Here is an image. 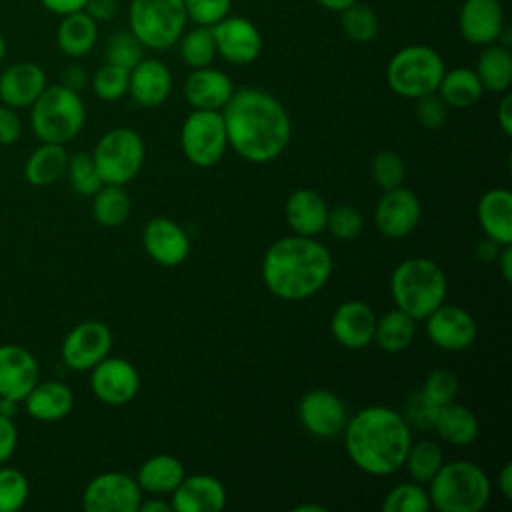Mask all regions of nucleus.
Here are the masks:
<instances>
[{"instance_id": "obj_1", "label": "nucleus", "mask_w": 512, "mask_h": 512, "mask_svg": "<svg viewBox=\"0 0 512 512\" xmlns=\"http://www.w3.org/2000/svg\"><path fill=\"white\" fill-rule=\"evenodd\" d=\"M222 118L228 146L248 162H272L290 144V116L282 102L266 90L252 86L234 90L222 108Z\"/></svg>"}, {"instance_id": "obj_2", "label": "nucleus", "mask_w": 512, "mask_h": 512, "mask_svg": "<svg viewBox=\"0 0 512 512\" xmlns=\"http://www.w3.org/2000/svg\"><path fill=\"white\" fill-rule=\"evenodd\" d=\"M344 448L356 468L372 476H390L404 466L412 444L406 418L388 406H366L348 418Z\"/></svg>"}, {"instance_id": "obj_3", "label": "nucleus", "mask_w": 512, "mask_h": 512, "mask_svg": "<svg viewBox=\"0 0 512 512\" xmlns=\"http://www.w3.org/2000/svg\"><path fill=\"white\" fill-rule=\"evenodd\" d=\"M332 274V256L314 236H284L264 254L262 280L282 300H304L324 288Z\"/></svg>"}, {"instance_id": "obj_4", "label": "nucleus", "mask_w": 512, "mask_h": 512, "mask_svg": "<svg viewBox=\"0 0 512 512\" xmlns=\"http://www.w3.org/2000/svg\"><path fill=\"white\" fill-rule=\"evenodd\" d=\"M448 280L442 268L430 258H406L402 260L390 278V292L396 308L424 320L446 300Z\"/></svg>"}, {"instance_id": "obj_5", "label": "nucleus", "mask_w": 512, "mask_h": 512, "mask_svg": "<svg viewBox=\"0 0 512 512\" xmlns=\"http://www.w3.org/2000/svg\"><path fill=\"white\" fill-rule=\"evenodd\" d=\"M428 484L430 506L440 512H480L492 492L486 472L470 460L444 462Z\"/></svg>"}, {"instance_id": "obj_6", "label": "nucleus", "mask_w": 512, "mask_h": 512, "mask_svg": "<svg viewBox=\"0 0 512 512\" xmlns=\"http://www.w3.org/2000/svg\"><path fill=\"white\" fill-rule=\"evenodd\" d=\"M86 108L78 92L56 84L46 86L34 100L30 112L32 132L40 142L66 144L84 126Z\"/></svg>"}, {"instance_id": "obj_7", "label": "nucleus", "mask_w": 512, "mask_h": 512, "mask_svg": "<svg viewBox=\"0 0 512 512\" xmlns=\"http://www.w3.org/2000/svg\"><path fill=\"white\" fill-rule=\"evenodd\" d=\"M446 68L440 54L424 44L400 48L388 62L386 80L392 92L402 98H420L436 92Z\"/></svg>"}, {"instance_id": "obj_8", "label": "nucleus", "mask_w": 512, "mask_h": 512, "mask_svg": "<svg viewBox=\"0 0 512 512\" xmlns=\"http://www.w3.org/2000/svg\"><path fill=\"white\" fill-rule=\"evenodd\" d=\"M128 18L130 32L152 50L174 46L188 22L182 0H132Z\"/></svg>"}, {"instance_id": "obj_9", "label": "nucleus", "mask_w": 512, "mask_h": 512, "mask_svg": "<svg viewBox=\"0 0 512 512\" xmlns=\"http://www.w3.org/2000/svg\"><path fill=\"white\" fill-rule=\"evenodd\" d=\"M92 160L104 184H128L144 164V140L132 128H112L94 146Z\"/></svg>"}, {"instance_id": "obj_10", "label": "nucleus", "mask_w": 512, "mask_h": 512, "mask_svg": "<svg viewBox=\"0 0 512 512\" xmlns=\"http://www.w3.org/2000/svg\"><path fill=\"white\" fill-rule=\"evenodd\" d=\"M180 144L186 160L198 168L218 164L228 148L226 126L220 110H194L180 130Z\"/></svg>"}, {"instance_id": "obj_11", "label": "nucleus", "mask_w": 512, "mask_h": 512, "mask_svg": "<svg viewBox=\"0 0 512 512\" xmlns=\"http://www.w3.org/2000/svg\"><path fill=\"white\" fill-rule=\"evenodd\" d=\"M140 502L142 488L136 478L124 472H102L82 492L86 512H138Z\"/></svg>"}, {"instance_id": "obj_12", "label": "nucleus", "mask_w": 512, "mask_h": 512, "mask_svg": "<svg viewBox=\"0 0 512 512\" xmlns=\"http://www.w3.org/2000/svg\"><path fill=\"white\" fill-rule=\"evenodd\" d=\"M112 350V332L100 320L76 324L62 342V360L72 370H90Z\"/></svg>"}, {"instance_id": "obj_13", "label": "nucleus", "mask_w": 512, "mask_h": 512, "mask_svg": "<svg viewBox=\"0 0 512 512\" xmlns=\"http://www.w3.org/2000/svg\"><path fill=\"white\" fill-rule=\"evenodd\" d=\"M90 388L94 396L108 406H124L140 390V374L126 358L106 356L90 368Z\"/></svg>"}, {"instance_id": "obj_14", "label": "nucleus", "mask_w": 512, "mask_h": 512, "mask_svg": "<svg viewBox=\"0 0 512 512\" xmlns=\"http://www.w3.org/2000/svg\"><path fill=\"white\" fill-rule=\"evenodd\" d=\"M298 420L308 434L328 440L344 430L348 412L344 402L334 392L316 388L300 398Z\"/></svg>"}, {"instance_id": "obj_15", "label": "nucleus", "mask_w": 512, "mask_h": 512, "mask_svg": "<svg viewBox=\"0 0 512 512\" xmlns=\"http://www.w3.org/2000/svg\"><path fill=\"white\" fill-rule=\"evenodd\" d=\"M426 334L432 344L446 352L466 350L478 334L474 316L454 304H440L426 318Z\"/></svg>"}, {"instance_id": "obj_16", "label": "nucleus", "mask_w": 512, "mask_h": 512, "mask_svg": "<svg viewBox=\"0 0 512 512\" xmlns=\"http://www.w3.org/2000/svg\"><path fill=\"white\" fill-rule=\"evenodd\" d=\"M216 54L230 64H250L260 56L262 36L258 28L242 16H224L220 22L210 26Z\"/></svg>"}, {"instance_id": "obj_17", "label": "nucleus", "mask_w": 512, "mask_h": 512, "mask_svg": "<svg viewBox=\"0 0 512 512\" xmlns=\"http://www.w3.org/2000/svg\"><path fill=\"white\" fill-rule=\"evenodd\" d=\"M422 206L418 196L404 188L384 190L374 210V224L380 234L386 238H404L408 236L420 222Z\"/></svg>"}, {"instance_id": "obj_18", "label": "nucleus", "mask_w": 512, "mask_h": 512, "mask_svg": "<svg viewBox=\"0 0 512 512\" xmlns=\"http://www.w3.org/2000/svg\"><path fill=\"white\" fill-rule=\"evenodd\" d=\"M38 380V360L28 348L18 344L0 346V398L22 402Z\"/></svg>"}, {"instance_id": "obj_19", "label": "nucleus", "mask_w": 512, "mask_h": 512, "mask_svg": "<svg viewBox=\"0 0 512 512\" xmlns=\"http://www.w3.org/2000/svg\"><path fill=\"white\" fill-rule=\"evenodd\" d=\"M142 244L148 256L162 266H178L190 254V238L180 224L170 218H152L142 232Z\"/></svg>"}, {"instance_id": "obj_20", "label": "nucleus", "mask_w": 512, "mask_h": 512, "mask_svg": "<svg viewBox=\"0 0 512 512\" xmlns=\"http://www.w3.org/2000/svg\"><path fill=\"white\" fill-rule=\"evenodd\" d=\"M458 28L462 38L474 46L498 42L504 30V10L500 0H464Z\"/></svg>"}, {"instance_id": "obj_21", "label": "nucleus", "mask_w": 512, "mask_h": 512, "mask_svg": "<svg viewBox=\"0 0 512 512\" xmlns=\"http://www.w3.org/2000/svg\"><path fill=\"white\" fill-rule=\"evenodd\" d=\"M376 318L378 316L366 302L346 300L334 310L330 318V332L344 348L360 350L372 342Z\"/></svg>"}, {"instance_id": "obj_22", "label": "nucleus", "mask_w": 512, "mask_h": 512, "mask_svg": "<svg viewBox=\"0 0 512 512\" xmlns=\"http://www.w3.org/2000/svg\"><path fill=\"white\" fill-rule=\"evenodd\" d=\"M174 512H220L226 506L224 484L210 474L184 476L170 494Z\"/></svg>"}, {"instance_id": "obj_23", "label": "nucleus", "mask_w": 512, "mask_h": 512, "mask_svg": "<svg viewBox=\"0 0 512 512\" xmlns=\"http://www.w3.org/2000/svg\"><path fill=\"white\" fill-rule=\"evenodd\" d=\"M232 92V80L210 66L194 68L184 80V98L194 110H222Z\"/></svg>"}, {"instance_id": "obj_24", "label": "nucleus", "mask_w": 512, "mask_h": 512, "mask_svg": "<svg viewBox=\"0 0 512 512\" xmlns=\"http://www.w3.org/2000/svg\"><path fill=\"white\" fill-rule=\"evenodd\" d=\"M172 90V74L168 66L156 58H142L128 76V92L136 104L144 108L160 106Z\"/></svg>"}, {"instance_id": "obj_25", "label": "nucleus", "mask_w": 512, "mask_h": 512, "mask_svg": "<svg viewBox=\"0 0 512 512\" xmlns=\"http://www.w3.org/2000/svg\"><path fill=\"white\" fill-rule=\"evenodd\" d=\"M46 88V74L36 62H16L0 76V100L10 108L32 106Z\"/></svg>"}, {"instance_id": "obj_26", "label": "nucleus", "mask_w": 512, "mask_h": 512, "mask_svg": "<svg viewBox=\"0 0 512 512\" xmlns=\"http://www.w3.org/2000/svg\"><path fill=\"white\" fill-rule=\"evenodd\" d=\"M284 216L294 234L316 236L326 228L328 204L316 190L298 188L288 196Z\"/></svg>"}, {"instance_id": "obj_27", "label": "nucleus", "mask_w": 512, "mask_h": 512, "mask_svg": "<svg viewBox=\"0 0 512 512\" xmlns=\"http://www.w3.org/2000/svg\"><path fill=\"white\" fill-rule=\"evenodd\" d=\"M476 214L486 238L500 246L512 244V194L508 188L486 190L478 202Z\"/></svg>"}, {"instance_id": "obj_28", "label": "nucleus", "mask_w": 512, "mask_h": 512, "mask_svg": "<svg viewBox=\"0 0 512 512\" xmlns=\"http://www.w3.org/2000/svg\"><path fill=\"white\" fill-rule=\"evenodd\" d=\"M26 412L40 422H56L68 416L74 406L72 390L56 380L36 382L34 388L24 396Z\"/></svg>"}, {"instance_id": "obj_29", "label": "nucleus", "mask_w": 512, "mask_h": 512, "mask_svg": "<svg viewBox=\"0 0 512 512\" xmlns=\"http://www.w3.org/2000/svg\"><path fill=\"white\" fill-rule=\"evenodd\" d=\"M432 428L444 442H448L452 446L472 444L480 432L476 414L468 406L458 404L454 400L448 404H442L434 410Z\"/></svg>"}, {"instance_id": "obj_30", "label": "nucleus", "mask_w": 512, "mask_h": 512, "mask_svg": "<svg viewBox=\"0 0 512 512\" xmlns=\"http://www.w3.org/2000/svg\"><path fill=\"white\" fill-rule=\"evenodd\" d=\"M184 476V464L176 456L156 454L144 460V464L138 468L136 482L142 488V492L164 496L172 494Z\"/></svg>"}, {"instance_id": "obj_31", "label": "nucleus", "mask_w": 512, "mask_h": 512, "mask_svg": "<svg viewBox=\"0 0 512 512\" xmlns=\"http://www.w3.org/2000/svg\"><path fill=\"white\" fill-rule=\"evenodd\" d=\"M96 38H98L96 20L86 10L66 14L56 32L58 48L70 58L88 54L94 48Z\"/></svg>"}, {"instance_id": "obj_32", "label": "nucleus", "mask_w": 512, "mask_h": 512, "mask_svg": "<svg viewBox=\"0 0 512 512\" xmlns=\"http://www.w3.org/2000/svg\"><path fill=\"white\" fill-rule=\"evenodd\" d=\"M68 152L64 144L42 142L24 164V178L32 186H48L66 174Z\"/></svg>"}, {"instance_id": "obj_33", "label": "nucleus", "mask_w": 512, "mask_h": 512, "mask_svg": "<svg viewBox=\"0 0 512 512\" xmlns=\"http://www.w3.org/2000/svg\"><path fill=\"white\" fill-rule=\"evenodd\" d=\"M484 90L504 94L512 82V56L502 44H488L480 52L474 68Z\"/></svg>"}, {"instance_id": "obj_34", "label": "nucleus", "mask_w": 512, "mask_h": 512, "mask_svg": "<svg viewBox=\"0 0 512 512\" xmlns=\"http://www.w3.org/2000/svg\"><path fill=\"white\" fill-rule=\"evenodd\" d=\"M414 334H416V320L406 312H402L400 308H394L384 316L376 318L372 342H376L388 354H398L412 344Z\"/></svg>"}, {"instance_id": "obj_35", "label": "nucleus", "mask_w": 512, "mask_h": 512, "mask_svg": "<svg viewBox=\"0 0 512 512\" xmlns=\"http://www.w3.org/2000/svg\"><path fill=\"white\" fill-rule=\"evenodd\" d=\"M436 92L448 108H468L482 98L484 88L472 68H454L444 72Z\"/></svg>"}, {"instance_id": "obj_36", "label": "nucleus", "mask_w": 512, "mask_h": 512, "mask_svg": "<svg viewBox=\"0 0 512 512\" xmlns=\"http://www.w3.org/2000/svg\"><path fill=\"white\" fill-rule=\"evenodd\" d=\"M92 198V214L100 226L116 228L128 220L132 202L122 186L102 184V188Z\"/></svg>"}, {"instance_id": "obj_37", "label": "nucleus", "mask_w": 512, "mask_h": 512, "mask_svg": "<svg viewBox=\"0 0 512 512\" xmlns=\"http://www.w3.org/2000/svg\"><path fill=\"white\" fill-rule=\"evenodd\" d=\"M442 464H444V454L434 440L412 442L404 458V468L410 480L418 484H428L436 476Z\"/></svg>"}, {"instance_id": "obj_38", "label": "nucleus", "mask_w": 512, "mask_h": 512, "mask_svg": "<svg viewBox=\"0 0 512 512\" xmlns=\"http://www.w3.org/2000/svg\"><path fill=\"white\" fill-rule=\"evenodd\" d=\"M180 56L186 66L194 68H204L210 66L212 60L216 58V44L210 26H194L186 34L182 32L180 36Z\"/></svg>"}, {"instance_id": "obj_39", "label": "nucleus", "mask_w": 512, "mask_h": 512, "mask_svg": "<svg viewBox=\"0 0 512 512\" xmlns=\"http://www.w3.org/2000/svg\"><path fill=\"white\" fill-rule=\"evenodd\" d=\"M340 24L344 34L358 44L372 42L378 34V16L368 4L362 2H354L340 10Z\"/></svg>"}, {"instance_id": "obj_40", "label": "nucleus", "mask_w": 512, "mask_h": 512, "mask_svg": "<svg viewBox=\"0 0 512 512\" xmlns=\"http://www.w3.org/2000/svg\"><path fill=\"white\" fill-rule=\"evenodd\" d=\"M430 508L428 492L414 480L396 484L382 500L384 512H428Z\"/></svg>"}, {"instance_id": "obj_41", "label": "nucleus", "mask_w": 512, "mask_h": 512, "mask_svg": "<svg viewBox=\"0 0 512 512\" xmlns=\"http://www.w3.org/2000/svg\"><path fill=\"white\" fill-rule=\"evenodd\" d=\"M66 176L72 190L78 192L80 196H94L104 184L96 170L92 154H86V152H76L68 156Z\"/></svg>"}, {"instance_id": "obj_42", "label": "nucleus", "mask_w": 512, "mask_h": 512, "mask_svg": "<svg viewBox=\"0 0 512 512\" xmlns=\"http://www.w3.org/2000/svg\"><path fill=\"white\" fill-rule=\"evenodd\" d=\"M28 492V480L18 468H0V512H18L26 504Z\"/></svg>"}, {"instance_id": "obj_43", "label": "nucleus", "mask_w": 512, "mask_h": 512, "mask_svg": "<svg viewBox=\"0 0 512 512\" xmlns=\"http://www.w3.org/2000/svg\"><path fill=\"white\" fill-rule=\"evenodd\" d=\"M458 390H460L458 376L448 368H438V370H432L426 376L424 386H422L420 392H422V396L426 398L428 404L438 408L442 404H448V402L456 400Z\"/></svg>"}, {"instance_id": "obj_44", "label": "nucleus", "mask_w": 512, "mask_h": 512, "mask_svg": "<svg viewBox=\"0 0 512 512\" xmlns=\"http://www.w3.org/2000/svg\"><path fill=\"white\" fill-rule=\"evenodd\" d=\"M128 76L130 70L106 62L92 78L94 94L104 102L120 100L128 92Z\"/></svg>"}, {"instance_id": "obj_45", "label": "nucleus", "mask_w": 512, "mask_h": 512, "mask_svg": "<svg viewBox=\"0 0 512 512\" xmlns=\"http://www.w3.org/2000/svg\"><path fill=\"white\" fill-rule=\"evenodd\" d=\"M364 226V218L358 212V208L350 206V204H340L334 208H328V216H326V228L330 232V236H334L336 240H354Z\"/></svg>"}, {"instance_id": "obj_46", "label": "nucleus", "mask_w": 512, "mask_h": 512, "mask_svg": "<svg viewBox=\"0 0 512 512\" xmlns=\"http://www.w3.org/2000/svg\"><path fill=\"white\" fill-rule=\"evenodd\" d=\"M142 50V42L132 32H116L106 42V60L108 64L132 70L144 58Z\"/></svg>"}, {"instance_id": "obj_47", "label": "nucleus", "mask_w": 512, "mask_h": 512, "mask_svg": "<svg viewBox=\"0 0 512 512\" xmlns=\"http://www.w3.org/2000/svg\"><path fill=\"white\" fill-rule=\"evenodd\" d=\"M372 178L382 190H392L402 186L406 178V166L400 154L392 150H382L372 158Z\"/></svg>"}, {"instance_id": "obj_48", "label": "nucleus", "mask_w": 512, "mask_h": 512, "mask_svg": "<svg viewBox=\"0 0 512 512\" xmlns=\"http://www.w3.org/2000/svg\"><path fill=\"white\" fill-rule=\"evenodd\" d=\"M188 20L198 26H214L228 16L232 0H182Z\"/></svg>"}, {"instance_id": "obj_49", "label": "nucleus", "mask_w": 512, "mask_h": 512, "mask_svg": "<svg viewBox=\"0 0 512 512\" xmlns=\"http://www.w3.org/2000/svg\"><path fill=\"white\" fill-rule=\"evenodd\" d=\"M414 112L418 122L428 130H438L448 120V104L438 96V92H430L416 98Z\"/></svg>"}, {"instance_id": "obj_50", "label": "nucleus", "mask_w": 512, "mask_h": 512, "mask_svg": "<svg viewBox=\"0 0 512 512\" xmlns=\"http://www.w3.org/2000/svg\"><path fill=\"white\" fill-rule=\"evenodd\" d=\"M434 406L426 402V398L422 396V392H412L406 398V406H404V418L406 422L416 424L422 430L432 428V414H434Z\"/></svg>"}, {"instance_id": "obj_51", "label": "nucleus", "mask_w": 512, "mask_h": 512, "mask_svg": "<svg viewBox=\"0 0 512 512\" xmlns=\"http://www.w3.org/2000/svg\"><path fill=\"white\" fill-rule=\"evenodd\" d=\"M22 134V122L14 108L0 104V146L14 144Z\"/></svg>"}, {"instance_id": "obj_52", "label": "nucleus", "mask_w": 512, "mask_h": 512, "mask_svg": "<svg viewBox=\"0 0 512 512\" xmlns=\"http://www.w3.org/2000/svg\"><path fill=\"white\" fill-rule=\"evenodd\" d=\"M18 444V430L12 418L0 414V464L8 462Z\"/></svg>"}, {"instance_id": "obj_53", "label": "nucleus", "mask_w": 512, "mask_h": 512, "mask_svg": "<svg viewBox=\"0 0 512 512\" xmlns=\"http://www.w3.org/2000/svg\"><path fill=\"white\" fill-rule=\"evenodd\" d=\"M84 10L96 20L106 22L116 14V0H88Z\"/></svg>"}, {"instance_id": "obj_54", "label": "nucleus", "mask_w": 512, "mask_h": 512, "mask_svg": "<svg viewBox=\"0 0 512 512\" xmlns=\"http://www.w3.org/2000/svg\"><path fill=\"white\" fill-rule=\"evenodd\" d=\"M86 82H88V76H86L84 68L74 66V64L64 68V72H62V86L78 92V90H82L86 86Z\"/></svg>"}, {"instance_id": "obj_55", "label": "nucleus", "mask_w": 512, "mask_h": 512, "mask_svg": "<svg viewBox=\"0 0 512 512\" xmlns=\"http://www.w3.org/2000/svg\"><path fill=\"white\" fill-rule=\"evenodd\" d=\"M40 2H42L44 8H48L50 12L60 14V16H66V14L84 10V6H86L88 0H40Z\"/></svg>"}, {"instance_id": "obj_56", "label": "nucleus", "mask_w": 512, "mask_h": 512, "mask_svg": "<svg viewBox=\"0 0 512 512\" xmlns=\"http://www.w3.org/2000/svg\"><path fill=\"white\" fill-rule=\"evenodd\" d=\"M498 126L506 136H512V96L504 92L500 104H498Z\"/></svg>"}, {"instance_id": "obj_57", "label": "nucleus", "mask_w": 512, "mask_h": 512, "mask_svg": "<svg viewBox=\"0 0 512 512\" xmlns=\"http://www.w3.org/2000/svg\"><path fill=\"white\" fill-rule=\"evenodd\" d=\"M500 250H502V246H500L498 242H494V240H490V238L484 236V238L474 246V256H476L478 260H482V262H496Z\"/></svg>"}, {"instance_id": "obj_58", "label": "nucleus", "mask_w": 512, "mask_h": 512, "mask_svg": "<svg viewBox=\"0 0 512 512\" xmlns=\"http://www.w3.org/2000/svg\"><path fill=\"white\" fill-rule=\"evenodd\" d=\"M498 490L506 500L512 498V464L510 462H506L498 472Z\"/></svg>"}, {"instance_id": "obj_59", "label": "nucleus", "mask_w": 512, "mask_h": 512, "mask_svg": "<svg viewBox=\"0 0 512 512\" xmlns=\"http://www.w3.org/2000/svg\"><path fill=\"white\" fill-rule=\"evenodd\" d=\"M496 262L500 266V272H502L504 280L512 282V244L510 246H502Z\"/></svg>"}, {"instance_id": "obj_60", "label": "nucleus", "mask_w": 512, "mask_h": 512, "mask_svg": "<svg viewBox=\"0 0 512 512\" xmlns=\"http://www.w3.org/2000/svg\"><path fill=\"white\" fill-rule=\"evenodd\" d=\"M138 510L140 512H172V504L156 496V498H150V500H142Z\"/></svg>"}, {"instance_id": "obj_61", "label": "nucleus", "mask_w": 512, "mask_h": 512, "mask_svg": "<svg viewBox=\"0 0 512 512\" xmlns=\"http://www.w3.org/2000/svg\"><path fill=\"white\" fill-rule=\"evenodd\" d=\"M18 406H20V402H18V400H12V398H0V414H2V416L14 418V416H16V412H18Z\"/></svg>"}, {"instance_id": "obj_62", "label": "nucleus", "mask_w": 512, "mask_h": 512, "mask_svg": "<svg viewBox=\"0 0 512 512\" xmlns=\"http://www.w3.org/2000/svg\"><path fill=\"white\" fill-rule=\"evenodd\" d=\"M322 8H326V10H332V12H340V10H344L346 6H350V4H354V2H358V0H316Z\"/></svg>"}, {"instance_id": "obj_63", "label": "nucleus", "mask_w": 512, "mask_h": 512, "mask_svg": "<svg viewBox=\"0 0 512 512\" xmlns=\"http://www.w3.org/2000/svg\"><path fill=\"white\" fill-rule=\"evenodd\" d=\"M294 512H326L322 504H300L294 508Z\"/></svg>"}, {"instance_id": "obj_64", "label": "nucleus", "mask_w": 512, "mask_h": 512, "mask_svg": "<svg viewBox=\"0 0 512 512\" xmlns=\"http://www.w3.org/2000/svg\"><path fill=\"white\" fill-rule=\"evenodd\" d=\"M4 56H6V42H4V36L0 34V62L4 60Z\"/></svg>"}]
</instances>
